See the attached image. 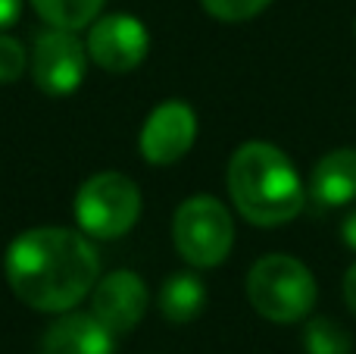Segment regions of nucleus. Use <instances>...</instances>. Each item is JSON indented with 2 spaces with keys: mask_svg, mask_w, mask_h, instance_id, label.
<instances>
[{
  "mask_svg": "<svg viewBox=\"0 0 356 354\" xmlns=\"http://www.w3.org/2000/svg\"><path fill=\"white\" fill-rule=\"evenodd\" d=\"M3 267L16 298L44 314L75 307L97 286L100 273L94 245L63 226H41L19 236L6 251Z\"/></svg>",
  "mask_w": 356,
  "mask_h": 354,
  "instance_id": "f257e3e1",
  "label": "nucleus"
},
{
  "mask_svg": "<svg viewBox=\"0 0 356 354\" xmlns=\"http://www.w3.org/2000/svg\"><path fill=\"white\" fill-rule=\"evenodd\" d=\"M228 194L253 226L291 223L307 204L300 173L284 151L266 141H247L228 163Z\"/></svg>",
  "mask_w": 356,
  "mask_h": 354,
  "instance_id": "f03ea898",
  "label": "nucleus"
},
{
  "mask_svg": "<svg viewBox=\"0 0 356 354\" xmlns=\"http://www.w3.org/2000/svg\"><path fill=\"white\" fill-rule=\"evenodd\" d=\"M253 311L272 323H297L316 305V279L307 263L291 254H269L253 263L247 276Z\"/></svg>",
  "mask_w": 356,
  "mask_h": 354,
  "instance_id": "7ed1b4c3",
  "label": "nucleus"
},
{
  "mask_svg": "<svg viewBox=\"0 0 356 354\" xmlns=\"http://www.w3.org/2000/svg\"><path fill=\"white\" fill-rule=\"evenodd\" d=\"M141 192L122 173H97L75 194V220L94 238H119L138 223Z\"/></svg>",
  "mask_w": 356,
  "mask_h": 354,
  "instance_id": "20e7f679",
  "label": "nucleus"
},
{
  "mask_svg": "<svg viewBox=\"0 0 356 354\" xmlns=\"http://www.w3.org/2000/svg\"><path fill=\"white\" fill-rule=\"evenodd\" d=\"M172 238L178 254L194 267H216L228 257L234 245L232 213L209 194L188 198L175 210Z\"/></svg>",
  "mask_w": 356,
  "mask_h": 354,
  "instance_id": "39448f33",
  "label": "nucleus"
},
{
  "mask_svg": "<svg viewBox=\"0 0 356 354\" xmlns=\"http://www.w3.org/2000/svg\"><path fill=\"white\" fill-rule=\"evenodd\" d=\"M88 72V47L69 29H50L35 35L31 75L35 85L47 94H69L81 85Z\"/></svg>",
  "mask_w": 356,
  "mask_h": 354,
  "instance_id": "423d86ee",
  "label": "nucleus"
},
{
  "mask_svg": "<svg viewBox=\"0 0 356 354\" xmlns=\"http://www.w3.org/2000/svg\"><path fill=\"white\" fill-rule=\"evenodd\" d=\"M85 47L88 56L97 66H104L106 72H129L147 56L150 38L141 19L116 13V16H104L100 22H94Z\"/></svg>",
  "mask_w": 356,
  "mask_h": 354,
  "instance_id": "0eeeda50",
  "label": "nucleus"
},
{
  "mask_svg": "<svg viewBox=\"0 0 356 354\" xmlns=\"http://www.w3.org/2000/svg\"><path fill=\"white\" fill-rule=\"evenodd\" d=\"M197 138V116L184 100H163L141 129V154L147 163L166 167L181 160Z\"/></svg>",
  "mask_w": 356,
  "mask_h": 354,
  "instance_id": "6e6552de",
  "label": "nucleus"
},
{
  "mask_svg": "<svg viewBox=\"0 0 356 354\" xmlns=\"http://www.w3.org/2000/svg\"><path fill=\"white\" fill-rule=\"evenodd\" d=\"M147 311V286L131 270H116L91 288V314L110 332H131Z\"/></svg>",
  "mask_w": 356,
  "mask_h": 354,
  "instance_id": "1a4fd4ad",
  "label": "nucleus"
},
{
  "mask_svg": "<svg viewBox=\"0 0 356 354\" xmlns=\"http://www.w3.org/2000/svg\"><path fill=\"white\" fill-rule=\"evenodd\" d=\"M110 332L94 314H66L41 339V354H113Z\"/></svg>",
  "mask_w": 356,
  "mask_h": 354,
  "instance_id": "9d476101",
  "label": "nucleus"
},
{
  "mask_svg": "<svg viewBox=\"0 0 356 354\" xmlns=\"http://www.w3.org/2000/svg\"><path fill=\"white\" fill-rule=\"evenodd\" d=\"M309 198L319 207H344L356 201V151L338 148L328 151L313 169Z\"/></svg>",
  "mask_w": 356,
  "mask_h": 354,
  "instance_id": "9b49d317",
  "label": "nucleus"
},
{
  "mask_svg": "<svg viewBox=\"0 0 356 354\" xmlns=\"http://www.w3.org/2000/svg\"><path fill=\"white\" fill-rule=\"evenodd\" d=\"M207 305V288L194 273H175L163 282L160 311L172 323H191Z\"/></svg>",
  "mask_w": 356,
  "mask_h": 354,
  "instance_id": "f8f14e48",
  "label": "nucleus"
},
{
  "mask_svg": "<svg viewBox=\"0 0 356 354\" xmlns=\"http://www.w3.org/2000/svg\"><path fill=\"white\" fill-rule=\"evenodd\" d=\"M38 10V16L47 25H56V29H85L97 10L104 6V0H31Z\"/></svg>",
  "mask_w": 356,
  "mask_h": 354,
  "instance_id": "ddd939ff",
  "label": "nucleus"
},
{
  "mask_svg": "<svg viewBox=\"0 0 356 354\" xmlns=\"http://www.w3.org/2000/svg\"><path fill=\"white\" fill-rule=\"evenodd\" d=\"M303 348H307V354H350L353 342H350V332L341 323L316 317L303 330Z\"/></svg>",
  "mask_w": 356,
  "mask_h": 354,
  "instance_id": "4468645a",
  "label": "nucleus"
},
{
  "mask_svg": "<svg viewBox=\"0 0 356 354\" xmlns=\"http://www.w3.org/2000/svg\"><path fill=\"white\" fill-rule=\"evenodd\" d=\"M203 10L216 19H225V22H241V19H250L257 13H263L272 0H200Z\"/></svg>",
  "mask_w": 356,
  "mask_h": 354,
  "instance_id": "2eb2a0df",
  "label": "nucleus"
},
{
  "mask_svg": "<svg viewBox=\"0 0 356 354\" xmlns=\"http://www.w3.org/2000/svg\"><path fill=\"white\" fill-rule=\"evenodd\" d=\"M25 69V50L16 38L0 35V85H10Z\"/></svg>",
  "mask_w": 356,
  "mask_h": 354,
  "instance_id": "dca6fc26",
  "label": "nucleus"
},
{
  "mask_svg": "<svg viewBox=\"0 0 356 354\" xmlns=\"http://www.w3.org/2000/svg\"><path fill=\"white\" fill-rule=\"evenodd\" d=\"M22 13V0H0V29H10Z\"/></svg>",
  "mask_w": 356,
  "mask_h": 354,
  "instance_id": "f3484780",
  "label": "nucleus"
},
{
  "mask_svg": "<svg viewBox=\"0 0 356 354\" xmlns=\"http://www.w3.org/2000/svg\"><path fill=\"white\" fill-rule=\"evenodd\" d=\"M344 301H347V307L356 314V263L347 270V276H344Z\"/></svg>",
  "mask_w": 356,
  "mask_h": 354,
  "instance_id": "a211bd4d",
  "label": "nucleus"
},
{
  "mask_svg": "<svg viewBox=\"0 0 356 354\" xmlns=\"http://www.w3.org/2000/svg\"><path fill=\"white\" fill-rule=\"evenodd\" d=\"M341 236H344V242L350 245V248L356 251V210L350 213V217L344 220V226H341Z\"/></svg>",
  "mask_w": 356,
  "mask_h": 354,
  "instance_id": "6ab92c4d",
  "label": "nucleus"
}]
</instances>
